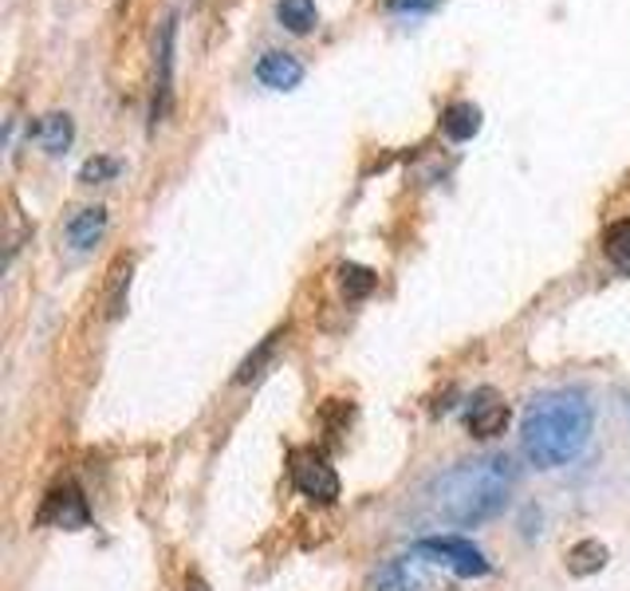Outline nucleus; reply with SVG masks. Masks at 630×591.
I'll return each mask as SVG.
<instances>
[{
    "instance_id": "7ed1b4c3",
    "label": "nucleus",
    "mask_w": 630,
    "mask_h": 591,
    "mask_svg": "<svg viewBox=\"0 0 630 591\" xmlns=\"http://www.w3.org/2000/svg\"><path fill=\"white\" fill-rule=\"evenodd\" d=\"M449 568H441L426 552H410V557H394L367 580V591H449Z\"/></svg>"
},
{
    "instance_id": "9b49d317",
    "label": "nucleus",
    "mask_w": 630,
    "mask_h": 591,
    "mask_svg": "<svg viewBox=\"0 0 630 591\" xmlns=\"http://www.w3.org/2000/svg\"><path fill=\"white\" fill-rule=\"evenodd\" d=\"M36 139H40V147L48 150V154H63V150L71 147V139H76V127H71V114H43L40 122H36Z\"/></svg>"
},
{
    "instance_id": "a211bd4d",
    "label": "nucleus",
    "mask_w": 630,
    "mask_h": 591,
    "mask_svg": "<svg viewBox=\"0 0 630 591\" xmlns=\"http://www.w3.org/2000/svg\"><path fill=\"white\" fill-rule=\"evenodd\" d=\"M441 0H387L390 12H402V17H422V12H433Z\"/></svg>"
},
{
    "instance_id": "f8f14e48",
    "label": "nucleus",
    "mask_w": 630,
    "mask_h": 591,
    "mask_svg": "<svg viewBox=\"0 0 630 591\" xmlns=\"http://www.w3.org/2000/svg\"><path fill=\"white\" fill-rule=\"evenodd\" d=\"M441 131H446L453 142L473 139V134L481 131V107H473V103L446 107V114H441Z\"/></svg>"
},
{
    "instance_id": "20e7f679",
    "label": "nucleus",
    "mask_w": 630,
    "mask_h": 591,
    "mask_svg": "<svg viewBox=\"0 0 630 591\" xmlns=\"http://www.w3.org/2000/svg\"><path fill=\"white\" fill-rule=\"evenodd\" d=\"M292 485L300 489V497H308V501L331 504L339 497V473L323 453L300 450L292 453Z\"/></svg>"
},
{
    "instance_id": "ddd939ff",
    "label": "nucleus",
    "mask_w": 630,
    "mask_h": 591,
    "mask_svg": "<svg viewBox=\"0 0 630 591\" xmlns=\"http://www.w3.org/2000/svg\"><path fill=\"white\" fill-rule=\"evenodd\" d=\"M277 20L288 32L303 36L320 24V12H316V0H277Z\"/></svg>"
},
{
    "instance_id": "f3484780",
    "label": "nucleus",
    "mask_w": 630,
    "mask_h": 591,
    "mask_svg": "<svg viewBox=\"0 0 630 591\" xmlns=\"http://www.w3.org/2000/svg\"><path fill=\"white\" fill-rule=\"evenodd\" d=\"M119 174H122V162H119V158H107V154L87 158V162L79 166V182H83V186L111 182V178H119Z\"/></svg>"
},
{
    "instance_id": "9d476101",
    "label": "nucleus",
    "mask_w": 630,
    "mask_h": 591,
    "mask_svg": "<svg viewBox=\"0 0 630 591\" xmlns=\"http://www.w3.org/2000/svg\"><path fill=\"white\" fill-rule=\"evenodd\" d=\"M107 233V209L103 206H87V209H76L68 221V241L76 249H91L99 244V237Z\"/></svg>"
},
{
    "instance_id": "6e6552de",
    "label": "nucleus",
    "mask_w": 630,
    "mask_h": 591,
    "mask_svg": "<svg viewBox=\"0 0 630 591\" xmlns=\"http://www.w3.org/2000/svg\"><path fill=\"white\" fill-rule=\"evenodd\" d=\"M257 79L272 91H292V88H300L303 63L296 60L292 52H264L257 63Z\"/></svg>"
},
{
    "instance_id": "0eeeda50",
    "label": "nucleus",
    "mask_w": 630,
    "mask_h": 591,
    "mask_svg": "<svg viewBox=\"0 0 630 591\" xmlns=\"http://www.w3.org/2000/svg\"><path fill=\"white\" fill-rule=\"evenodd\" d=\"M91 521V513H87V497L79 493V485H56L52 493H48V501H43L40 509V524H60V529H83V524Z\"/></svg>"
},
{
    "instance_id": "2eb2a0df",
    "label": "nucleus",
    "mask_w": 630,
    "mask_h": 591,
    "mask_svg": "<svg viewBox=\"0 0 630 591\" xmlns=\"http://www.w3.org/2000/svg\"><path fill=\"white\" fill-rule=\"evenodd\" d=\"M603 249L622 272H630V218L614 221L611 229L603 233Z\"/></svg>"
},
{
    "instance_id": "6ab92c4d",
    "label": "nucleus",
    "mask_w": 630,
    "mask_h": 591,
    "mask_svg": "<svg viewBox=\"0 0 630 591\" xmlns=\"http://www.w3.org/2000/svg\"><path fill=\"white\" fill-rule=\"evenodd\" d=\"M277 340H280V335H268V340H264V348H260L257 355H249V359H244L241 374H237V379H241V383H249L252 374H260V363H264V355H268V351H272V343H277Z\"/></svg>"
},
{
    "instance_id": "423d86ee",
    "label": "nucleus",
    "mask_w": 630,
    "mask_h": 591,
    "mask_svg": "<svg viewBox=\"0 0 630 591\" xmlns=\"http://www.w3.org/2000/svg\"><path fill=\"white\" fill-rule=\"evenodd\" d=\"M173 36H178V20H166L162 40H158V79H154V103H150V122H166L173 103Z\"/></svg>"
},
{
    "instance_id": "f03ea898",
    "label": "nucleus",
    "mask_w": 630,
    "mask_h": 591,
    "mask_svg": "<svg viewBox=\"0 0 630 591\" xmlns=\"http://www.w3.org/2000/svg\"><path fill=\"white\" fill-rule=\"evenodd\" d=\"M512 485H517V465L504 453H489L441 473L430 485V504L449 524H481L509 504Z\"/></svg>"
},
{
    "instance_id": "dca6fc26",
    "label": "nucleus",
    "mask_w": 630,
    "mask_h": 591,
    "mask_svg": "<svg viewBox=\"0 0 630 591\" xmlns=\"http://www.w3.org/2000/svg\"><path fill=\"white\" fill-rule=\"evenodd\" d=\"M339 280H343L347 300H363V296H371L374 284H379V277H374L371 269H363V264H343V269H339Z\"/></svg>"
},
{
    "instance_id": "1a4fd4ad",
    "label": "nucleus",
    "mask_w": 630,
    "mask_h": 591,
    "mask_svg": "<svg viewBox=\"0 0 630 591\" xmlns=\"http://www.w3.org/2000/svg\"><path fill=\"white\" fill-rule=\"evenodd\" d=\"M504 427H509V407L497 402L489 391H484L481 402L469 410V434L473 438H497V434H504Z\"/></svg>"
},
{
    "instance_id": "39448f33",
    "label": "nucleus",
    "mask_w": 630,
    "mask_h": 591,
    "mask_svg": "<svg viewBox=\"0 0 630 591\" xmlns=\"http://www.w3.org/2000/svg\"><path fill=\"white\" fill-rule=\"evenodd\" d=\"M418 552L433 557L441 568H449L453 575H489V560L473 540L461 537H426L418 540Z\"/></svg>"
},
{
    "instance_id": "f257e3e1",
    "label": "nucleus",
    "mask_w": 630,
    "mask_h": 591,
    "mask_svg": "<svg viewBox=\"0 0 630 591\" xmlns=\"http://www.w3.org/2000/svg\"><path fill=\"white\" fill-rule=\"evenodd\" d=\"M591 427H596V414L588 394L548 391L528 402L520 418V445L536 470H556L583 453V445L591 442Z\"/></svg>"
},
{
    "instance_id": "4468645a",
    "label": "nucleus",
    "mask_w": 630,
    "mask_h": 591,
    "mask_svg": "<svg viewBox=\"0 0 630 591\" xmlns=\"http://www.w3.org/2000/svg\"><path fill=\"white\" fill-rule=\"evenodd\" d=\"M603 564H607V544H599V540H579V544L568 552V572L571 575H591Z\"/></svg>"
}]
</instances>
